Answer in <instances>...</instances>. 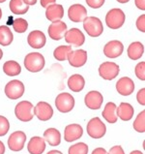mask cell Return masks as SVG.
I'll use <instances>...</instances> for the list:
<instances>
[{"instance_id":"cell-18","label":"cell","mask_w":145,"mask_h":154,"mask_svg":"<svg viewBox=\"0 0 145 154\" xmlns=\"http://www.w3.org/2000/svg\"><path fill=\"white\" fill-rule=\"evenodd\" d=\"M116 90L123 96H129L134 90V82L128 77H123L116 82Z\"/></svg>"},{"instance_id":"cell-45","label":"cell","mask_w":145,"mask_h":154,"mask_svg":"<svg viewBox=\"0 0 145 154\" xmlns=\"http://www.w3.org/2000/svg\"><path fill=\"white\" fill-rule=\"evenodd\" d=\"M47 154H63V153L59 150H50V151H48Z\"/></svg>"},{"instance_id":"cell-8","label":"cell","mask_w":145,"mask_h":154,"mask_svg":"<svg viewBox=\"0 0 145 154\" xmlns=\"http://www.w3.org/2000/svg\"><path fill=\"white\" fill-rule=\"evenodd\" d=\"M120 72V68L114 62H104L99 67V75L104 80L111 81L115 79Z\"/></svg>"},{"instance_id":"cell-46","label":"cell","mask_w":145,"mask_h":154,"mask_svg":"<svg viewBox=\"0 0 145 154\" xmlns=\"http://www.w3.org/2000/svg\"><path fill=\"white\" fill-rule=\"evenodd\" d=\"M130 154H143L140 150H134V151H131Z\"/></svg>"},{"instance_id":"cell-35","label":"cell","mask_w":145,"mask_h":154,"mask_svg":"<svg viewBox=\"0 0 145 154\" xmlns=\"http://www.w3.org/2000/svg\"><path fill=\"white\" fill-rule=\"evenodd\" d=\"M135 76H137L139 80L145 81V62H139L134 69Z\"/></svg>"},{"instance_id":"cell-24","label":"cell","mask_w":145,"mask_h":154,"mask_svg":"<svg viewBox=\"0 0 145 154\" xmlns=\"http://www.w3.org/2000/svg\"><path fill=\"white\" fill-rule=\"evenodd\" d=\"M85 86V80L81 75H72L68 80V87L74 92H80Z\"/></svg>"},{"instance_id":"cell-40","label":"cell","mask_w":145,"mask_h":154,"mask_svg":"<svg viewBox=\"0 0 145 154\" xmlns=\"http://www.w3.org/2000/svg\"><path fill=\"white\" fill-rule=\"evenodd\" d=\"M40 1H41V5L43 8H47L48 6L54 4L56 0H40Z\"/></svg>"},{"instance_id":"cell-25","label":"cell","mask_w":145,"mask_h":154,"mask_svg":"<svg viewBox=\"0 0 145 154\" xmlns=\"http://www.w3.org/2000/svg\"><path fill=\"white\" fill-rule=\"evenodd\" d=\"M116 109L117 106L114 104L113 102H108L104 109V111L102 112V116L107 120L108 123L113 124V123L117 122V113H116Z\"/></svg>"},{"instance_id":"cell-22","label":"cell","mask_w":145,"mask_h":154,"mask_svg":"<svg viewBox=\"0 0 145 154\" xmlns=\"http://www.w3.org/2000/svg\"><path fill=\"white\" fill-rule=\"evenodd\" d=\"M116 113H117V117H119L121 120L129 121L134 116V109L131 104L122 102L119 105V107L116 109Z\"/></svg>"},{"instance_id":"cell-6","label":"cell","mask_w":145,"mask_h":154,"mask_svg":"<svg viewBox=\"0 0 145 154\" xmlns=\"http://www.w3.org/2000/svg\"><path fill=\"white\" fill-rule=\"evenodd\" d=\"M55 106L56 109L60 112L63 113L70 112L74 107V98L72 96V94L67 93V92L59 93L56 96Z\"/></svg>"},{"instance_id":"cell-28","label":"cell","mask_w":145,"mask_h":154,"mask_svg":"<svg viewBox=\"0 0 145 154\" xmlns=\"http://www.w3.org/2000/svg\"><path fill=\"white\" fill-rule=\"evenodd\" d=\"M9 7L15 15H24L29 10V6L23 2V0H11Z\"/></svg>"},{"instance_id":"cell-3","label":"cell","mask_w":145,"mask_h":154,"mask_svg":"<svg viewBox=\"0 0 145 154\" xmlns=\"http://www.w3.org/2000/svg\"><path fill=\"white\" fill-rule=\"evenodd\" d=\"M86 131L92 139H101L107 133V126L99 117H94L87 123Z\"/></svg>"},{"instance_id":"cell-7","label":"cell","mask_w":145,"mask_h":154,"mask_svg":"<svg viewBox=\"0 0 145 154\" xmlns=\"http://www.w3.org/2000/svg\"><path fill=\"white\" fill-rule=\"evenodd\" d=\"M25 87L23 83L19 80H13L9 82L5 86V94L11 100H17L23 97Z\"/></svg>"},{"instance_id":"cell-47","label":"cell","mask_w":145,"mask_h":154,"mask_svg":"<svg viewBox=\"0 0 145 154\" xmlns=\"http://www.w3.org/2000/svg\"><path fill=\"white\" fill-rule=\"evenodd\" d=\"M119 3H127V2H129L130 0H117Z\"/></svg>"},{"instance_id":"cell-15","label":"cell","mask_w":145,"mask_h":154,"mask_svg":"<svg viewBox=\"0 0 145 154\" xmlns=\"http://www.w3.org/2000/svg\"><path fill=\"white\" fill-rule=\"evenodd\" d=\"M124 46L120 41L112 40L108 42L104 48V54L108 58H116L123 54Z\"/></svg>"},{"instance_id":"cell-39","label":"cell","mask_w":145,"mask_h":154,"mask_svg":"<svg viewBox=\"0 0 145 154\" xmlns=\"http://www.w3.org/2000/svg\"><path fill=\"white\" fill-rule=\"evenodd\" d=\"M107 154H125V152L121 146H114L110 148V150Z\"/></svg>"},{"instance_id":"cell-43","label":"cell","mask_w":145,"mask_h":154,"mask_svg":"<svg viewBox=\"0 0 145 154\" xmlns=\"http://www.w3.org/2000/svg\"><path fill=\"white\" fill-rule=\"evenodd\" d=\"M23 2L27 5H35L37 3V0H23Z\"/></svg>"},{"instance_id":"cell-26","label":"cell","mask_w":145,"mask_h":154,"mask_svg":"<svg viewBox=\"0 0 145 154\" xmlns=\"http://www.w3.org/2000/svg\"><path fill=\"white\" fill-rule=\"evenodd\" d=\"M127 52H128L129 58L131 60H137L143 55L144 46L140 42H134L129 46Z\"/></svg>"},{"instance_id":"cell-12","label":"cell","mask_w":145,"mask_h":154,"mask_svg":"<svg viewBox=\"0 0 145 154\" xmlns=\"http://www.w3.org/2000/svg\"><path fill=\"white\" fill-rule=\"evenodd\" d=\"M67 31V24L64 21L57 20L53 21L50 25L48 26V36L50 37V39L55 41H59L64 37L65 32Z\"/></svg>"},{"instance_id":"cell-34","label":"cell","mask_w":145,"mask_h":154,"mask_svg":"<svg viewBox=\"0 0 145 154\" xmlns=\"http://www.w3.org/2000/svg\"><path fill=\"white\" fill-rule=\"evenodd\" d=\"M10 129V122L5 116H0V137L5 136Z\"/></svg>"},{"instance_id":"cell-37","label":"cell","mask_w":145,"mask_h":154,"mask_svg":"<svg viewBox=\"0 0 145 154\" xmlns=\"http://www.w3.org/2000/svg\"><path fill=\"white\" fill-rule=\"evenodd\" d=\"M135 24H137V27L139 31L144 33L145 32V15H141L140 17H138Z\"/></svg>"},{"instance_id":"cell-31","label":"cell","mask_w":145,"mask_h":154,"mask_svg":"<svg viewBox=\"0 0 145 154\" xmlns=\"http://www.w3.org/2000/svg\"><path fill=\"white\" fill-rule=\"evenodd\" d=\"M134 129L138 133H144L145 132V111H142L138 113V116L134 121L133 124Z\"/></svg>"},{"instance_id":"cell-5","label":"cell","mask_w":145,"mask_h":154,"mask_svg":"<svg viewBox=\"0 0 145 154\" xmlns=\"http://www.w3.org/2000/svg\"><path fill=\"white\" fill-rule=\"evenodd\" d=\"M33 105L29 101H21L16 106L15 114L19 120L23 122H29L33 119Z\"/></svg>"},{"instance_id":"cell-42","label":"cell","mask_w":145,"mask_h":154,"mask_svg":"<svg viewBox=\"0 0 145 154\" xmlns=\"http://www.w3.org/2000/svg\"><path fill=\"white\" fill-rule=\"evenodd\" d=\"M92 154H107V151L103 147H98L92 151Z\"/></svg>"},{"instance_id":"cell-33","label":"cell","mask_w":145,"mask_h":154,"mask_svg":"<svg viewBox=\"0 0 145 154\" xmlns=\"http://www.w3.org/2000/svg\"><path fill=\"white\" fill-rule=\"evenodd\" d=\"M14 30L17 33H23L28 28V23L23 17H19L14 20V23H12Z\"/></svg>"},{"instance_id":"cell-30","label":"cell","mask_w":145,"mask_h":154,"mask_svg":"<svg viewBox=\"0 0 145 154\" xmlns=\"http://www.w3.org/2000/svg\"><path fill=\"white\" fill-rule=\"evenodd\" d=\"M72 51V47L70 46H59L53 51V56L58 61H65L68 59V55Z\"/></svg>"},{"instance_id":"cell-17","label":"cell","mask_w":145,"mask_h":154,"mask_svg":"<svg viewBox=\"0 0 145 154\" xmlns=\"http://www.w3.org/2000/svg\"><path fill=\"white\" fill-rule=\"evenodd\" d=\"M68 60L70 65L74 68L82 67L87 62V52L84 50L72 51L68 55Z\"/></svg>"},{"instance_id":"cell-21","label":"cell","mask_w":145,"mask_h":154,"mask_svg":"<svg viewBox=\"0 0 145 154\" xmlns=\"http://www.w3.org/2000/svg\"><path fill=\"white\" fill-rule=\"evenodd\" d=\"M46 17L51 23L60 20L64 17V8L60 4H52L48 6L46 11Z\"/></svg>"},{"instance_id":"cell-38","label":"cell","mask_w":145,"mask_h":154,"mask_svg":"<svg viewBox=\"0 0 145 154\" xmlns=\"http://www.w3.org/2000/svg\"><path fill=\"white\" fill-rule=\"evenodd\" d=\"M137 100L140 105H142V106L145 105V88H141L137 92Z\"/></svg>"},{"instance_id":"cell-49","label":"cell","mask_w":145,"mask_h":154,"mask_svg":"<svg viewBox=\"0 0 145 154\" xmlns=\"http://www.w3.org/2000/svg\"><path fill=\"white\" fill-rule=\"evenodd\" d=\"M1 17H2V10H1V8H0V20H1Z\"/></svg>"},{"instance_id":"cell-36","label":"cell","mask_w":145,"mask_h":154,"mask_svg":"<svg viewBox=\"0 0 145 154\" xmlns=\"http://www.w3.org/2000/svg\"><path fill=\"white\" fill-rule=\"evenodd\" d=\"M85 1L90 8L99 9L104 5L105 0H85Z\"/></svg>"},{"instance_id":"cell-1","label":"cell","mask_w":145,"mask_h":154,"mask_svg":"<svg viewBox=\"0 0 145 154\" xmlns=\"http://www.w3.org/2000/svg\"><path fill=\"white\" fill-rule=\"evenodd\" d=\"M45 57L39 52H30L24 58V67L31 73L40 72L45 67Z\"/></svg>"},{"instance_id":"cell-4","label":"cell","mask_w":145,"mask_h":154,"mask_svg":"<svg viewBox=\"0 0 145 154\" xmlns=\"http://www.w3.org/2000/svg\"><path fill=\"white\" fill-rule=\"evenodd\" d=\"M83 28L90 37H99L104 31L102 21L96 17H86L83 20Z\"/></svg>"},{"instance_id":"cell-48","label":"cell","mask_w":145,"mask_h":154,"mask_svg":"<svg viewBox=\"0 0 145 154\" xmlns=\"http://www.w3.org/2000/svg\"><path fill=\"white\" fill-rule=\"evenodd\" d=\"M2 57H3V51H2L1 49H0V60L2 59Z\"/></svg>"},{"instance_id":"cell-10","label":"cell","mask_w":145,"mask_h":154,"mask_svg":"<svg viewBox=\"0 0 145 154\" xmlns=\"http://www.w3.org/2000/svg\"><path fill=\"white\" fill-rule=\"evenodd\" d=\"M33 113L41 121H47L53 116V109L47 102H39L33 109Z\"/></svg>"},{"instance_id":"cell-29","label":"cell","mask_w":145,"mask_h":154,"mask_svg":"<svg viewBox=\"0 0 145 154\" xmlns=\"http://www.w3.org/2000/svg\"><path fill=\"white\" fill-rule=\"evenodd\" d=\"M14 40V35H13L10 28L6 25L0 26V45L1 46H9Z\"/></svg>"},{"instance_id":"cell-44","label":"cell","mask_w":145,"mask_h":154,"mask_svg":"<svg viewBox=\"0 0 145 154\" xmlns=\"http://www.w3.org/2000/svg\"><path fill=\"white\" fill-rule=\"evenodd\" d=\"M5 153V146L4 143L0 140V154H4Z\"/></svg>"},{"instance_id":"cell-16","label":"cell","mask_w":145,"mask_h":154,"mask_svg":"<svg viewBox=\"0 0 145 154\" xmlns=\"http://www.w3.org/2000/svg\"><path fill=\"white\" fill-rule=\"evenodd\" d=\"M83 129L80 124H69L65 127L64 131V140L68 143L74 142L77 140H80L82 137Z\"/></svg>"},{"instance_id":"cell-19","label":"cell","mask_w":145,"mask_h":154,"mask_svg":"<svg viewBox=\"0 0 145 154\" xmlns=\"http://www.w3.org/2000/svg\"><path fill=\"white\" fill-rule=\"evenodd\" d=\"M27 43L33 49H42L47 43L46 35L40 30H34L29 33L27 37Z\"/></svg>"},{"instance_id":"cell-13","label":"cell","mask_w":145,"mask_h":154,"mask_svg":"<svg viewBox=\"0 0 145 154\" xmlns=\"http://www.w3.org/2000/svg\"><path fill=\"white\" fill-rule=\"evenodd\" d=\"M104 102L103 95L99 91L92 90L88 92L84 97L85 106L90 109H101Z\"/></svg>"},{"instance_id":"cell-50","label":"cell","mask_w":145,"mask_h":154,"mask_svg":"<svg viewBox=\"0 0 145 154\" xmlns=\"http://www.w3.org/2000/svg\"><path fill=\"white\" fill-rule=\"evenodd\" d=\"M6 0H0V3H3V2H5Z\"/></svg>"},{"instance_id":"cell-27","label":"cell","mask_w":145,"mask_h":154,"mask_svg":"<svg viewBox=\"0 0 145 154\" xmlns=\"http://www.w3.org/2000/svg\"><path fill=\"white\" fill-rule=\"evenodd\" d=\"M3 72L9 77H16L21 72L20 65L15 60H9L3 65Z\"/></svg>"},{"instance_id":"cell-14","label":"cell","mask_w":145,"mask_h":154,"mask_svg":"<svg viewBox=\"0 0 145 154\" xmlns=\"http://www.w3.org/2000/svg\"><path fill=\"white\" fill-rule=\"evenodd\" d=\"M68 16L73 23H82L87 17V10L80 4H74L69 8Z\"/></svg>"},{"instance_id":"cell-20","label":"cell","mask_w":145,"mask_h":154,"mask_svg":"<svg viewBox=\"0 0 145 154\" xmlns=\"http://www.w3.org/2000/svg\"><path fill=\"white\" fill-rule=\"evenodd\" d=\"M46 149V140L41 137H32L27 144V150L30 154H43Z\"/></svg>"},{"instance_id":"cell-11","label":"cell","mask_w":145,"mask_h":154,"mask_svg":"<svg viewBox=\"0 0 145 154\" xmlns=\"http://www.w3.org/2000/svg\"><path fill=\"white\" fill-rule=\"evenodd\" d=\"M65 41L73 47H81L85 42V36L78 28H71L64 34Z\"/></svg>"},{"instance_id":"cell-41","label":"cell","mask_w":145,"mask_h":154,"mask_svg":"<svg viewBox=\"0 0 145 154\" xmlns=\"http://www.w3.org/2000/svg\"><path fill=\"white\" fill-rule=\"evenodd\" d=\"M134 3L139 10H145V0H134Z\"/></svg>"},{"instance_id":"cell-23","label":"cell","mask_w":145,"mask_h":154,"mask_svg":"<svg viewBox=\"0 0 145 154\" xmlns=\"http://www.w3.org/2000/svg\"><path fill=\"white\" fill-rule=\"evenodd\" d=\"M44 140L51 146H57L61 143V134L56 128H48L44 132Z\"/></svg>"},{"instance_id":"cell-2","label":"cell","mask_w":145,"mask_h":154,"mask_svg":"<svg viewBox=\"0 0 145 154\" xmlns=\"http://www.w3.org/2000/svg\"><path fill=\"white\" fill-rule=\"evenodd\" d=\"M126 20V16L121 9L114 8L107 12L105 16V23L111 29H118L123 26Z\"/></svg>"},{"instance_id":"cell-9","label":"cell","mask_w":145,"mask_h":154,"mask_svg":"<svg viewBox=\"0 0 145 154\" xmlns=\"http://www.w3.org/2000/svg\"><path fill=\"white\" fill-rule=\"evenodd\" d=\"M26 135L23 131H16L10 135L8 139V146L12 151H20L23 150L25 144Z\"/></svg>"},{"instance_id":"cell-32","label":"cell","mask_w":145,"mask_h":154,"mask_svg":"<svg viewBox=\"0 0 145 154\" xmlns=\"http://www.w3.org/2000/svg\"><path fill=\"white\" fill-rule=\"evenodd\" d=\"M69 154H87L88 146L85 143H77L69 148Z\"/></svg>"}]
</instances>
